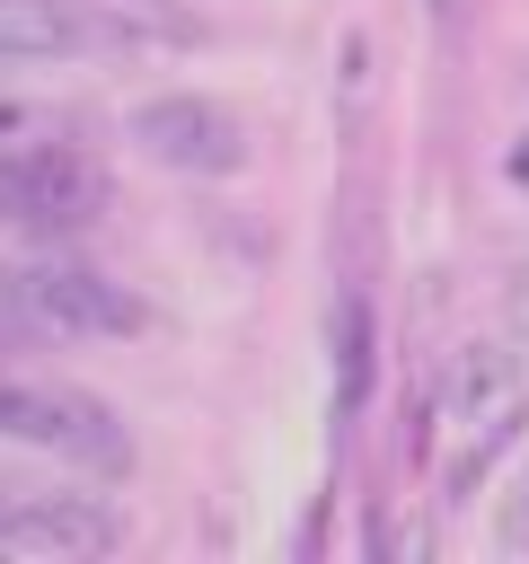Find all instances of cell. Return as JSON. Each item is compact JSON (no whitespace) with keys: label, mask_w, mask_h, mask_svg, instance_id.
<instances>
[{"label":"cell","mask_w":529,"mask_h":564,"mask_svg":"<svg viewBox=\"0 0 529 564\" xmlns=\"http://www.w3.org/2000/svg\"><path fill=\"white\" fill-rule=\"evenodd\" d=\"M18 291H26L35 335H132L141 326V300L88 264H18Z\"/></svg>","instance_id":"obj_5"},{"label":"cell","mask_w":529,"mask_h":564,"mask_svg":"<svg viewBox=\"0 0 529 564\" xmlns=\"http://www.w3.org/2000/svg\"><path fill=\"white\" fill-rule=\"evenodd\" d=\"M0 441H35V449H79V458H123V432L106 423L97 397L79 388H44V379H18L0 370Z\"/></svg>","instance_id":"obj_3"},{"label":"cell","mask_w":529,"mask_h":564,"mask_svg":"<svg viewBox=\"0 0 529 564\" xmlns=\"http://www.w3.org/2000/svg\"><path fill=\"white\" fill-rule=\"evenodd\" d=\"M106 212V176L88 150L71 141H26L0 159V220H26V229H88Z\"/></svg>","instance_id":"obj_1"},{"label":"cell","mask_w":529,"mask_h":564,"mask_svg":"<svg viewBox=\"0 0 529 564\" xmlns=\"http://www.w3.org/2000/svg\"><path fill=\"white\" fill-rule=\"evenodd\" d=\"M123 538V520L97 494H9L0 502V555L18 564H88Z\"/></svg>","instance_id":"obj_2"},{"label":"cell","mask_w":529,"mask_h":564,"mask_svg":"<svg viewBox=\"0 0 529 564\" xmlns=\"http://www.w3.org/2000/svg\"><path fill=\"white\" fill-rule=\"evenodd\" d=\"M335 361H344L335 414H353L361 405V379H370V308H361V291H344V308H335Z\"/></svg>","instance_id":"obj_8"},{"label":"cell","mask_w":529,"mask_h":564,"mask_svg":"<svg viewBox=\"0 0 529 564\" xmlns=\"http://www.w3.org/2000/svg\"><path fill=\"white\" fill-rule=\"evenodd\" d=\"M132 141L159 159V167H185V176H229L247 167V132L238 115H220L212 97H150L132 115Z\"/></svg>","instance_id":"obj_6"},{"label":"cell","mask_w":529,"mask_h":564,"mask_svg":"<svg viewBox=\"0 0 529 564\" xmlns=\"http://www.w3.org/2000/svg\"><path fill=\"white\" fill-rule=\"evenodd\" d=\"M503 308H511V335H520V344H529V264H520V273H511V291H503Z\"/></svg>","instance_id":"obj_10"},{"label":"cell","mask_w":529,"mask_h":564,"mask_svg":"<svg viewBox=\"0 0 529 564\" xmlns=\"http://www.w3.org/2000/svg\"><path fill=\"white\" fill-rule=\"evenodd\" d=\"M511 414H520V370H511V352L467 344V352L450 361V379H441V423L458 432V467H450V485H458L467 467H485V449L511 432Z\"/></svg>","instance_id":"obj_4"},{"label":"cell","mask_w":529,"mask_h":564,"mask_svg":"<svg viewBox=\"0 0 529 564\" xmlns=\"http://www.w3.org/2000/svg\"><path fill=\"white\" fill-rule=\"evenodd\" d=\"M503 546H511V555H529V476L503 494Z\"/></svg>","instance_id":"obj_9"},{"label":"cell","mask_w":529,"mask_h":564,"mask_svg":"<svg viewBox=\"0 0 529 564\" xmlns=\"http://www.w3.org/2000/svg\"><path fill=\"white\" fill-rule=\"evenodd\" d=\"M88 44V18L71 0H0V62H62Z\"/></svg>","instance_id":"obj_7"}]
</instances>
